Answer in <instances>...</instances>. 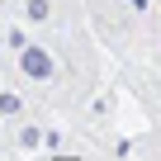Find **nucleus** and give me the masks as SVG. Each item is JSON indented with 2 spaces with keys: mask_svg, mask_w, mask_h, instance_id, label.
<instances>
[{
  "mask_svg": "<svg viewBox=\"0 0 161 161\" xmlns=\"http://www.w3.org/2000/svg\"><path fill=\"white\" fill-rule=\"evenodd\" d=\"M19 76H24V80H38V86H47V80L57 76L52 52H47L43 43H24V47H19Z\"/></svg>",
  "mask_w": 161,
  "mask_h": 161,
  "instance_id": "obj_1",
  "label": "nucleus"
},
{
  "mask_svg": "<svg viewBox=\"0 0 161 161\" xmlns=\"http://www.w3.org/2000/svg\"><path fill=\"white\" fill-rule=\"evenodd\" d=\"M24 10H29V19H33V24H47V19H52V5H47V0H29Z\"/></svg>",
  "mask_w": 161,
  "mask_h": 161,
  "instance_id": "obj_2",
  "label": "nucleus"
},
{
  "mask_svg": "<svg viewBox=\"0 0 161 161\" xmlns=\"http://www.w3.org/2000/svg\"><path fill=\"white\" fill-rule=\"evenodd\" d=\"M0 114H19V95H0Z\"/></svg>",
  "mask_w": 161,
  "mask_h": 161,
  "instance_id": "obj_3",
  "label": "nucleus"
},
{
  "mask_svg": "<svg viewBox=\"0 0 161 161\" xmlns=\"http://www.w3.org/2000/svg\"><path fill=\"white\" fill-rule=\"evenodd\" d=\"M19 147H38V128H24L19 133Z\"/></svg>",
  "mask_w": 161,
  "mask_h": 161,
  "instance_id": "obj_4",
  "label": "nucleus"
},
{
  "mask_svg": "<svg viewBox=\"0 0 161 161\" xmlns=\"http://www.w3.org/2000/svg\"><path fill=\"white\" fill-rule=\"evenodd\" d=\"M52 161H80V156H52Z\"/></svg>",
  "mask_w": 161,
  "mask_h": 161,
  "instance_id": "obj_5",
  "label": "nucleus"
},
{
  "mask_svg": "<svg viewBox=\"0 0 161 161\" xmlns=\"http://www.w3.org/2000/svg\"><path fill=\"white\" fill-rule=\"evenodd\" d=\"M0 47H5V43H0Z\"/></svg>",
  "mask_w": 161,
  "mask_h": 161,
  "instance_id": "obj_6",
  "label": "nucleus"
}]
</instances>
